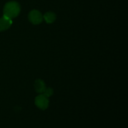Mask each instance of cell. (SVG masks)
Segmentation results:
<instances>
[{"mask_svg": "<svg viewBox=\"0 0 128 128\" xmlns=\"http://www.w3.org/2000/svg\"><path fill=\"white\" fill-rule=\"evenodd\" d=\"M28 20L31 23L37 25L41 23L43 20V16L41 12L38 10H33L30 12L28 14Z\"/></svg>", "mask_w": 128, "mask_h": 128, "instance_id": "7a4b0ae2", "label": "cell"}, {"mask_svg": "<svg viewBox=\"0 0 128 128\" xmlns=\"http://www.w3.org/2000/svg\"><path fill=\"white\" fill-rule=\"evenodd\" d=\"M43 19L45 20V21H46L47 23L51 24L53 22H54V21L56 19V14H55L54 12H51V11H49V12H46V13L44 14Z\"/></svg>", "mask_w": 128, "mask_h": 128, "instance_id": "8992f818", "label": "cell"}, {"mask_svg": "<svg viewBox=\"0 0 128 128\" xmlns=\"http://www.w3.org/2000/svg\"><path fill=\"white\" fill-rule=\"evenodd\" d=\"M34 87L35 91L38 93H43L44 90H46V85H45L44 82L42 80L38 79L35 81L34 84Z\"/></svg>", "mask_w": 128, "mask_h": 128, "instance_id": "5b68a950", "label": "cell"}, {"mask_svg": "<svg viewBox=\"0 0 128 128\" xmlns=\"http://www.w3.org/2000/svg\"><path fill=\"white\" fill-rule=\"evenodd\" d=\"M52 94H53V90H52V89L51 88H46V90H44V91L43 92L42 94L44 95L46 97L49 98L50 97Z\"/></svg>", "mask_w": 128, "mask_h": 128, "instance_id": "52a82bcc", "label": "cell"}, {"mask_svg": "<svg viewBox=\"0 0 128 128\" xmlns=\"http://www.w3.org/2000/svg\"><path fill=\"white\" fill-rule=\"evenodd\" d=\"M35 104L41 110H45L49 106V100L48 98L46 97L44 95L40 94L36 96L35 98Z\"/></svg>", "mask_w": 128, "mask_h": 128, "instance_id": "3957f363", "label": "cell"}, {"mask_svg": "<svg viewBox=\"0 0 128 128\" xmlns=\"http://www.w3.org/2000/svg\"><path fill=\"white\" fill-rule=\"evenodd\" d=\"M21 11V7L18 2L10 1L4 5L3 8V16L11 19L17 17Z\"/></svg>", "mask_w": 128, "mask_h": 128, "instance_id": "6da1fadb", "label": "cell"}, {"mask_svg": "<svg viewBox=\"0 0 128 128\" xmlns=\"http://www.w3.org/2000/svg\"><path fill=\"white\" fill-rule=\"evenodd\" d=\"M12 23L11 19L3 16L0 18V32L6 31L11 27Z\"/></svg>", "mask_w": 128, "mask_h": 128, "instance_id": "277c9868", "label": "cell"}]
</instances>
